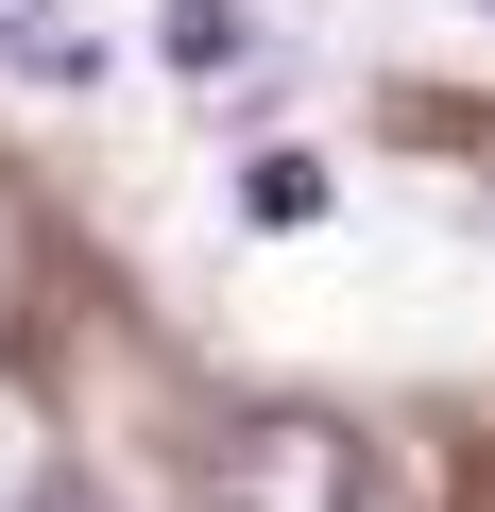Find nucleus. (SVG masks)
<instances>
[{"mask_svg": "<svg viewBox=\"0 0 495 512\" xmlns=\"http://www.w3.org/2000/svg\"><path fill=\"white\" fill-rule=\"evenodd\" d=\"M222 512H359L376 495V461H359V427L342 410H257L222 444V478H205Z\"/></svg>", "mask_w": 495, "mask_h": 512, "instance_id": "nucleus-1", "label": "nucleus"}, {"mask_svg": "<svg viewBox=\"0 0 495 512\" xmlns=\"http://www.w3.org/2000/svg\"><path fill=\"white\" fill-rule=\"evenodd\" d=\"M154 52L188 86H257V0H154Z\"/></svg>", "mask_w": 495, "mask_h": 512, "instance_id": "nucleus-2", "label": "nucleus"}, {"mask_svg": "<svg viewBox=\"0 0 495 512\" xmlns=\"http://www.w3.org/2000/svg\"><path fill=\"white\" fill-rule=\"evenodd\" d=\"M0 69H18V86H103V35H69V18H0Z\"/></svg>", "mask_w": 495, "mask_h": 512, "instance_id": "nucleus-3", "label": "nucleus"}, {"mask_svg": "<svg viewBox=\"0 0 495 512\" xmlns=\"http://www.w3.org/2000/svg\"><path fill=\"white\" fill-rule=\"evenodd\" d=\"M239 222H325V154H257V171H239Z\"/></svg>", "mask_w": 495, "mask_h": 512, "instance_id": "nucleus-4", "label": "nucleus"}, {"mask_svg": "<svg viewBox=\"0 0 495 512\" xmlns=\"http://www.w3.org/2000/svg\"><path fill=\"white\" fill-rule=\"evenodd\" d=\"M35 512H103V495H86V478H52V495H35Z\"/></svg>", "mask_w": 495, "mask_h": 512, "instance_id": "nucleus-5", "label": "nucleus"}]
</instances>
